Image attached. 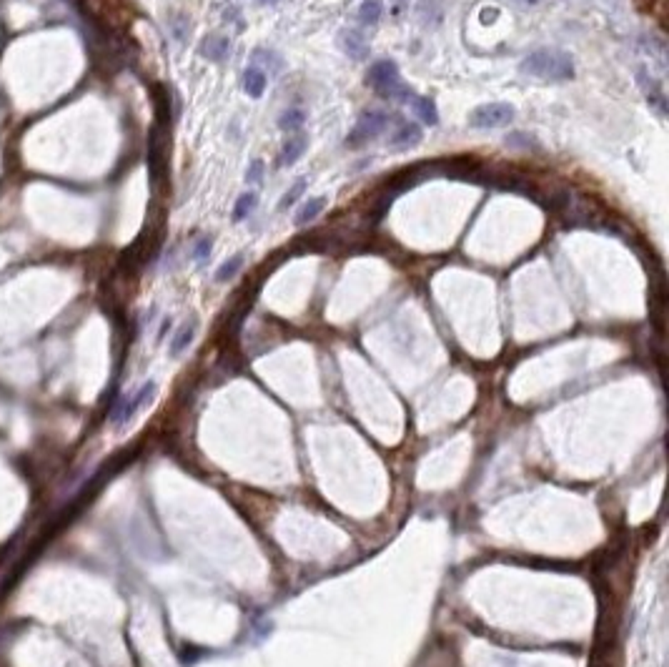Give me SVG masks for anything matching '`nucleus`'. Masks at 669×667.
Instances as JSON below:
<instances>
[{
	"mask_svg": "<svg viewBox=\"0 0 669 667\" xmlns=\"http://www.w3.org/2000/svg\"><path fill=\"white\" fill-rule=\"evenodd\" d=\"M519 73L537 78V81L562 83L574 78V61L569 53L559 51V48H537L521 61Z\"/></svg>",
	"mask_w": 669,
	"mask_h": 667,
	"instance_id": "nucleus-1",
	"label": "nucleus"
},
{
	"mask_svg": "<svg viewBox=\"0 0 669 667\" xmlns=\"http://www.w3.org/2000/svg\"><path fill=\"white\" fill-rule=\"evenodd\" d=\"M366 86H371L376 93H381V96L386 98H396L401 96V101L409 103V98L414 96V93L409 91V88L401 83V73H398V66L393 61H376L371 68H368L366 73Z\"/></svg>",
	"mask_w": 669,
	"mask_h": 667,
	"instance_id": "nucleus-2",
	"label": "nucleus"
},
{
	"mask_svg": "<svg viewBox=\"0 0 669 667\" xmlns=\"http://www.w3.org/2000/svg\"><path fill=\"white\" fill-rule=\"evenodd\" d=\"M516 108L511 103H481L469 114V126L471 129H504L514 121Z\"/></svg>",
	"mask_w": 669,
	"mask_h": 667,
	"instance_id": "nucleus-3",
	"label": "nucleus"
},
{
	"mask_svg": "<svg viewBox=\"0 0 669 667\" xmlns=\"http://www.w3.org/2000/svg\"><path fill=\"white\" fill-rule=\"evenodd\" d=\"M154 396H156V381H146V384L139 386V389L133 391L131 396H123V399L118 401L116 406H113L111 421L116 426L128 424V421L139 414V411L144 409L146 404H151V399H154Z\"/></svg>",
	"mask_w": 669,
	"mask_h": 667,
	"instance_id": "nucleus-4",
	"label": "nucleus"
},
{
	"mask_svg": "<svg viewBox=\"0 0 669 667\" xmlns=\"http://www.w3.org/2000/svg\"><path fill=\"white\" fill-rule=\"evenodd\" d=\"M388 121L391 119H388V114H383V111H366V114H361V119L356 121L353 131L348 134L346 146L348 149H358V146H363L366 141L376 139V136L388 126Z\"/></svg>",
	"mask_w": 669,
	"mask_h": 667,
	"instance_id": "nucleus-5",
	"label": "nucleus"
},
{
	"mask_svg": "<svg viewBox=\"0 0 669 667\" xmlns=\"http://www.w3.org/2000/svg\"><path fill=\"white\" fill-rule=\"evenodd\" d=\"M149 169L154 181L159 184L166 174V146H164V126H156L149 139Z\"/></svg>",
	"mask_w": 669,
	"mask_h": 667,
	"instance_id": "nucleus-6",
	"label": "nucleus"
},
{
	"mask_svg": "<svg viewBox=\"0 0 669 667\" xmlns=\"http://www.w3.org/2000/svg\"><path fill=\"white\" fill-rule=\"evenodd\" d=\"M338 46H341V51L346 53L348 58H353V61H363V58L368 56L366 38L358 31H353V28H343V31L338 33Z\"/></svg>",
	"mask_w": 669,
	"mask_h": 667,
	"instance_id": "nucleus-7",
	"label": "nucleus"
},
{
	"mask_svg": "<svg viewBox=\"0 0 669 667\" xmlns=\"http://www.w3.org/2000/svg\"><path fill=\"white\" fill-rule=\"evenodd\" d=\"M421 129L416 124H401L398 126L396 134L388 139V149L391 151H409L414 149V146L421 144Z\"/></svg>",
	"mask_w": 669,
	"mask_h": 667,
	"instance_id": "nucleus-8",
	"label": "nucleus"
},
{
	"mask_svg": "<svg viewBox=\"0 0 669 667\" xmlns=\"http://www.w3.org/2000/svg\"><path fill=\"white\" fill-rule=\"evenodd\" d=\"M231 48V41L226 36H218V33H213V36H208L203 43H201V56H206L208 61H223L226 53H228Z\"/></svg>",
	"mask_w": 669,
	"mask_h": 667,
	"instance_id": "nucleus-9",
	"label": "nucleus"
},
{
	"mask_svg": "<svg viewBox=\"0 0 669 667\" xmlns=\"http://www.w3.org/2000/svg\"><path fill=\"white\" fill-rule=\"evenodd\" d=\"M266 83H268V78H266V73L261 71L258 66L246 68V73H243V91L248 93L251 98H261V96H263Z\"/></svg>",
	"mask_w": 669,
	"mask_h": 667,
	"instance_id": "nucleus-10",
	"label": "nucleus"
},
{
	"mask_svg": "<svg viewBox=\"0 0 669 667\" xmlns=\"http://www.w3.org/2000/svg\"><path fill=\"white\" fill-rule=\"evenodd\" d=\"M409 103L414 106V111L419 114V119L424 121L426 126H436L439 124V111H436V103L426 96H411Z\"/></svg>",
	"mask_w": 669,
	"mask_h": 667,
	"instance_id": "nucleus-11",
	"label": "nucleus"
},
{
	"mask_svg": "<svg viewBox=\"0 0 669 667\" xmlns=\"http://www.w3.org/2000/svg\"><path fill=\"white\" fill-rule=\"evenodd\" d=\"M196 336V319H191V321H186L183 326L176 331L173 341H171V356H181L186 349L191 346V341H193Z\"/></svg>",
	"mask_w": 669,
	"mask_h": 667,
	"instance_id": "nucleus-12",
	"label": "nucleus"
},
{
	"mask_svg": "<svg viewBox=\"0 0 669 667\" xmlns=\"http://www.w3.org/2000/svg\"><path fill=\"white\" fill-rule=\"evenodd\" d=\"M306 146H308L306 136H293V139H288L286 144H283V149H281V164L283 166H293L303 156Z\"/></svg>",
	"mask_w": 669,
	"mask_h": 667,
	"instance_id": "nucleus-13",
	"label": "nucleus"
},
{
	"mask_svg": "<svg viewBox=\"0 0 669 667\" xmlns=\"http://www.w3.org/2000/svg\"><path fill=\"white\" fill-rule=\"evenodd\" d=\"M323 206H326V196H313V199H308L306 204L298 209L296 214V226H303V224H308V221H313L318 214L323 211Z\"/></svg>",
	"mask_w": 669,
	"mask_h": 667,
	"instance_id": "nucleus-14",
	"label": "nucleus"
},
{
	"mask_svg": "<svg viewBox=\"0 0 669 667\" xmlns=\"http://www.w3.org/2000/svg\"><path fill=\"white\" fill-rule=\"evenodd\" d=\"M381 13H383L381 0H363L361 6H358V21H361L363 26H376Z\"/></svg>",
	"mask_w": 669,
	"mask_h": 667,
	"instance_id": "nucleus-15",
	"label": "nucleus"
},
{
	"mask_svg": "<svg viewBox=\"0 0 669 667\" xmlns=\"http://www.w3.org/2000/svg\"><path fill=\"white\" fill-rule=\"evenodd\" d=\"M303 124H306V111H303V108H288V111L281 114V119H278V126H281L283 131H298Z\"/></svg>",
	"mask_w": 669,
	"mask_h": 667,
	"instance_id": "nucleus-16",
	"label": "nucleus"
},
{
	"mask_svg": "<svg viewBox=\"0 0 669 667\" xmlns=\"http://www.w3.org/2000/svg\"><path fill=\"white\" fill-rule=\"evenodd\" d=\"M243 254H236V256H231L228 261H223L218 266V271H216V281L218 284H223V281H228V279H233L236 274L241 271V266H243Z\"/></svg>",
	"mask_w": 669,
	"mask_h": 667,
	"instance_id": "nucleus-17",
	"label": "nucleus"
},
{
	"mask_svg": "<svg viewBox=\"0 0 669 667\" xmlns=\"http://www.w3.org/2000/svg\"><path fill=\"white\" fill-rule=\"evenodd\" d=\"M258 206V194H243L238 196V201H236V209H233V221H243L246 216L251 214V211Z\"/></svg>",
	"mask_w": 669,
	"mask_h": 667,
	"instance_id": "nucleus-18",
	"label": "nucleus"
},
{
	"mask_svg": "<svg viewBox=\"0 0 669 667\" xmlns=\"http://www.w3.org/2000/svg\"><path fill=\"white\" fill-rule=\"evenodd\" d=\"M303 191H306V181L298 179L296 184H293L291 189H288L286 194H283V199H281V204H278V209H288L291 204H296V199L303 194Z\"/></svg>",
	"mask_w": 669,
	"mask_h": 667,
	"instance_id": "nucleus-19",
	"label": "nucleus"
},
{
	"mask_svg": "<svg viewBox=\"0 0 669 667\" xmlns=\"http://www.w3.org/2000/svg\"><path fill=\"white\" fill-rule=\"evenodd\" d=\"M211 249H213V241H211V236H201L198 241H196V249H193V256L198 264H206L211 256Z\"/></svg>",
	"mask_w": 669,
	"mask_h": 667,
	"instance_id": "nucleus-20",
	"label": "nucleus"
},
{
	"mask_svg": "<svg viewBox=\"0 0 669 667\" xmlns=\"http://www.w3.org/2000/svg\"><path fill=\"white\" fill-rule=\"evenodd\" d=\"M263 179V161H251V166H248V171H246V181L248 184H258V181Z\"/></svg>",
	"mask_w": 669,
	"mask_h": 667,
	"instance_id": "nucleus-21",
	"label": "nucleus"
},
{
	"mask_svg": "<svg viewBox=\"0 0 669 667\" xmlns=\"http://www.w3.org/2000/svg\"><path fill=\"white\" fill-rule=\"evenodd\" d=\"M258 3H261V6H276L278 0H258Z\"/></svg>",
	"mask_w": 669,
	"mask_h": 667,
	"instance_id": "nucleus-22",
	"label": "nucleus"
},
{
	"mask_svg": "<svg viewBox=\"0 0 669 667\" xmlns=\"http://www.w3.org/2000/svg\"><path fill=\"white\" fill-rule=\"evenodd\" d=\"M519 3H524V6H537V3H542V0H519Z\"/></svg>",
	"mask_w": 669,
	"mask_h": 667,
	"instance_id": "nucleus-23",
	"label": "nucleus"
},
{
	"mask_svg": "<svg viewBox=\"0 0 669 667\" xmlns=\"http://www.w3.org/2000/svg\"><path fill=\"white\" fill-rule=\"evenodd\" d=\"M396 3H398V6H401V3H406V0H396Z\"/></svg>",
	"mask_w": 669,
	"mask_h": 667,
	"instance_id": "nucleus-24",
	"label": "nucleus"
}]
</instances>
